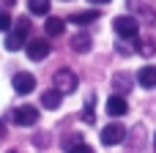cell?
I'll return each mask as SVG.
<instances>
[{"label": "cell", "instance_id": "obj_7", "mask_svg": "<svg viewBox=\"0 0 156 153\" xmlns=\"http://www.w3.org/2000/svg\"><path fill=\"white\" fill-rule=\"evenodd\" d=\"M11 85H14V90H16L19 96H27V93L36 90V77H33L30 71H19V74H14Z\"/></svg>", "mask_w": 156, "mask_h": 153}, {"label": "cell", "instance_id": "obj_8", "mask_svg": "<svg viewBox=\"0 0 156 153\" xmlns=\"http://www.w3.org/2000/svg\"><path fill=\"white\" fill-rule=\"evenodd\" d=\"M129 112V104H126V99L123 96H110L107 99V115H112V118H121V115H126Z\"/></svg>", "mask_w": 156, "mask_h": 153}, {"label": "cell", "instance_id": "obj_18", "mask_svg": "<svg viewBox=\"0 0 156 153\" xmlns=\"http://www.w3.org/2000/svg\"><path fill=\"white\" fill-rule=\"evenodd\" d=\"M154 52H156V44H154V41H143V44H140V55H145V57H151Z\"/></svg>", "mask_w": 156, "mask_h": 153}, {"label": "cell", "instance_id": "obj_19", "mask_svg": "<svg viewBox=\"0 0 156 153\" xmlns=\"http://www.w3.org/2000/svg\"><path fill=\"white\" fill-rule=\"evenodd\" d=\"M69 153H93V148H90L88 142H80V145H74Z\"/></svg>", "mask_w": 156, "mask_h": 153}, {"label": "cell", "instance_id": "obj_23", "mask_svg": "<svg viewBox=\"0 0 156 153\" xmlns=\"http://www.w3.org/2000/svg\"><path fill=\"white\" fill-rule=\"evenodd\" d=\"M8 153H19V151H8Z\"/></svg>", "mask_w": 156, "mask_h": 153}, {"label": "cell", "instance_id": "obj_3", "mask_svg": "<svg viewBox=\"0 0 156 153\" xmlns=\"http://www.w3.org/2000/svg\"><path fill=\"white\" fill-rule=\"evenodd\" d=\"M52 85H55V90H58L60 96H69V93L77 90L80 79H77V74H74L71 68H58L55 77H52Z\"/></svg>", "mask_w": 156, "mask_h": 153}, {"label": "cell", "instance_id": "obj_13", "mask_svg": "<svg viewBox=\"0 0 156 153\" xmlns=\"http://www.w3.org/2000/svg\"><path fill=\"white\" fill-rule=\"evenodd\" d=\"M96 19H99V11H77L69 16V22H74V25H90Z\"/></svg>", "mask_w": 156, "mask_h": 153}, {"label": "cell", "instance_id": "obj_24", "mask_svg": "<svg viewBox=\"0 0 156 153\" xmlns=\"http://www.w3.org/2000/svg\"><path fill=\"white\" fill-rule=\"evenodd\" d=\"M154 148H156V137H154Z\"/></svg>", "mask_w": 156, "mask_h": 153}, {"label": "cell", "instance_id": "obj_21", "mask_svg": "<svg viewBox=\"0 0 156 153\" xmlns=\"http://www.w3.org/2000/svg\"><path fill=\"white\" fill-rule=\"evenodd\" d=\"M3 137H5V123L0 120V140H3Z\"/></svg>", "mask_w": 156, "mask_h": 153}, {"label": "cell", "instance_id": "obj_10", "mask_svg": "<svg viewBox=\"0 0 156 153\" xmlns=\"http://www.w3.org/2000/svg\"><path fill=\"white\" fill-rule=\"evenodd\" d=\"M137 82H140L145 90L156 88V66H143V68L137 71Z\"/></svg>", "mask_w": 156, "mask_h": 153}, {"label": "cell", "instance_id": "obj_12", "mask_svg": "<svg viewBox=\"0 0 156 153\" xmlns=\"http://www.w3.org/2000/svg\"><path fill=\"white\" fill-rule=\"evenodd\" d=\"M93 47V38L88 36V33H77V36H71V49L74 52H88Z\"/></svg>", "mask_w": 156, "mask_h": 153}, {"label": "cell", "instance_id": "obj_4", "mask_svg": "<svg viewBox=\"0 0 156 153\" xmlns=\"http://www.w3.org/2000/svg\"><path fill=\"white\" fill-rule=\"evenodd\" d=\"M123 140H126V126L123 123H110V126L101 129V145L112 148V145H121Z\"/></svg>", "mask_w": 156, "mask_h": 153}, {"label": "cell", "instance_id": "obj_17", "mask_svg": "<svg viewBox=\"0 0 156 153\" xmlns=\"http://www.w3.org/2000/svg\"><path fill=\"white\" fill-rule=\"evenodd\" d=\"M14 25H11V16H8V11H3L0 8V33H8Z\"/></svg>", "mask_w": 156, "mask_h": 153}, {"label": "cell", "instance_id": "obj_15", "mask_svg": "<svg viewBox=\"0 0 156 153\" xmlns=\"http://www.w3.org/2000/svg\"><path fill=\"white\" fill-rule=\"evenodd\" d=\"M47 36H60L63 33V19L60 16H47Z\"/></svg>", "mask_w": 156, "mask_h": 153}, {"label": "cell", "instance_id": "obj_14", "mask_svg": "<svg viewBox=\"0 0 156 153\" xmlns=\"http://www.w3.org/2000/svg\"><path fill=\"white\" fill-rule=\"evenodd\" d=\"M27 8L36 16H47L49 14V0H27Z\"/></svg>", "mask_w": 156, "mask_h": 153}, {"label": "cell", "instance_id": "obj_9", "mask_svg": "<svg viewBox=\"0 0 156 153\" xmlns=\"http://www.w3.org/2000/svg\"><path fill=\"white\" fill-rule=\"evenodd\" d=\"M112 90H115V96H123V93L132 90V77H129V71H118V74L112 77Z\"/></svg>", "mask_w": 156, "mask_h": 153}, {"label": "cell", "instance_id": "obj_16", "mask_svg": "<svg viewBox=\"0 0 156 153\" xmlns=\"http://www.w3.org/2000/svg\"><path fill=\"white\" fill-rule=\"evenodd\" d=\"M93 104H96V96L90 93V96H88V104H85V110H82V120H85V123H93V120H96V115H93Z\"/></svg>", "mask_w": 156, "mask_h": 153}, {"label": "cell", "instance_id": "obj_6", "mask_svg": "<svg viewBox=\"0 0 156 153\" xmlns=\"http://www.w3.org/2000/svg\"><path fill=\"white\" fill-rule=\"evenodd\" d=\"M49 49H52V47H49L47 38H30V41H27V57L36 60V63H38V60H47V57H49Z\"/></svg>", "mask_w": 156, "mask_h": 153}, {"label": "cell", "instance_id": "obj_20", "mask_svg": "<svg viewBox=\"0 0 156 153\" xmlns=\"http://www.w3.org/2000/svg\"><path fill=\"white\" fill-rule=\"evenodd\" d=\"M14 3H16V0H0V5H3V11H5L8 5H14Z\"/></svg>", "mask_w": 156, "mask_h": 153}, {"label": "cell", "instance_id": "obj_22", "mask_svg": "<svg viewBox=\"0 0 156 153\" xmlns=\"http://www.w3.org/2000/svg\"><path fill=\"white\" fill-rule=\"evenodd\" d=\"M88 3H110V0H88Z\"/></svg>", "mask_w": 156, "mask_h": 153}, {"label": "cell", "instance_id": "obj_11", "mask_svg": "<svg viewBox=\"0 0 156 153\" xmlns=\"http://www.w3.org/2000/svg\"><path fill=\"white\" fill-rule=\"evenodd\" d=\"M60 101H63V96H60L55 88L41 93V107H44V110H58V107H60Z\"/></svg>", "mask_w": 156, "mask_h": 153}, {"label": "cell", "instance_id": "obj_1", "mask_svg": "<svg viewBox=\"0 0 156 153\" xmlns=\"http://www.w3.org/2000/svg\"><path fill=\"white\" fill-rule=\"evenodd\" d=\"M27 36H30V19L19 16L14 22V27L8 30V36H5V49L8 52H19L22 47H27Z\"/></svg>", "mask_w": 156, "mask_h": 153}, {"label": "cell", "instance_id": "obj_2", "mask_svg": "<svg viewBox=\"0 0 156 153\" xmlns=\"http://www.w3.org/2000/svg\"><path fill=\"white\" fill-rule=\"evenodd\" d=\"M112 27H115L118 38H126V41H134V38L140 36V22H137L134 16H129V14L115 16V19H112Z\"/></svg>", "mask_w": 156, "mask_h": 153}, {"label": "cell", "instance_id": "obj_5", "mask_svg": "<svg viewBox=\"0 0 156 153\" xmlns=\"http://www.w3.org/2000/svg\"><path fill=\"white\" fill-rule=\"evenodd\" d=\"M11 120H14L16 126H36V120H38V110L30 107V104L16 107V110L11 112Z\"/></svg>", "mask_w": 156, "mask_h": 153}]
</instances>
